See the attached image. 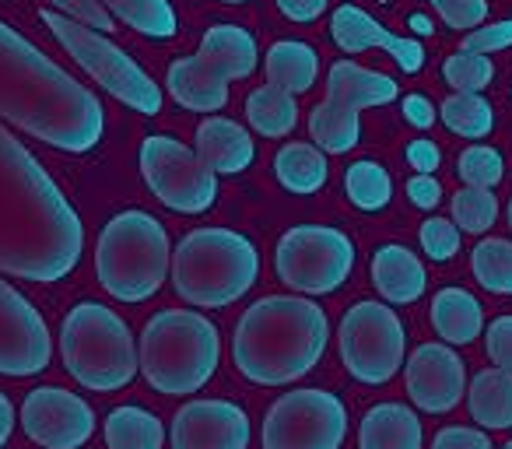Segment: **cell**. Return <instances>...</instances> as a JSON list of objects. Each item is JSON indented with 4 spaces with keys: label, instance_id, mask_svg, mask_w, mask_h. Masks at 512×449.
Here are the masks:
<instances>
[{
    "label": "cell",
    "instance_id": "52a82bcc",
    "mask_svg": "<svg viewBox=\"0 0 512 449\" xmlns=\"http://www.w3.org/2000/svg\"><path fill=\"white\" fill-rule=\"evenodd\" d=\"M64 365L85 390L113 393L137 376V344L123 316L102 302H81L60 327Z\"/></svg>",
    "mask_w": 512,
    "mask_h": 449
},
{
    "label": "cell",
    "instance_id": "7402d4cb",
    "mask_svg": "<svg viewBox=\"0 0 512 449\" xmlns=\"http://www.w3.org/2000/svg\"><path fill=\"white\" fill-rule=\"evenodd\" d=\"M358 449H421V421L404 404H376L358 428Z\"/></svg>",
    "mask_w": 512,
    "mask_h": 449
},
{
    "label": "cell",
    "instance_id": "e0dca14e",
    "mask_svg": "<svg viewBox=\"0 0 512 449\" xmlns=\"http://www.w3.org/2000/svg\"><path fill=\"white\" fill-rule=\"evenodd\" d=\"M407 397L428 414H446L467 393V365L449 344H421L407 358Z\"/></svg>",
    "mask_w": 512,
    "mask_h": 449
},
{
    "label": "cell",
    "instance_id": "83f0119b",
    "mask_svg": "<svg viewBox=\"0 0 512 449\" xmlns=\"http://www.w3.org/2000/svg\"><path fill=\"white\" fill-rule=\"evenodd\" d=\"M106 446L109 449H162L165 428L144 407H116L106 418Z\"/></svg>",
    "mask_w": 512,
    "mask_h": 449
},
{
    "label": "cell",
    "instance_id": "3957f363",
    "mask_svg": "<svg viewBox=\"0 0 512 449\" xmlns=\"http://www.w3.org/2000/svg\"><path fill=\"white\" fill-rule=\"evenodd\" d=\"M330 323L316 302L267 295L235 323L232 362L256 386H288L320 365Z\"/></svg>",
    "mask_w": 512,
    "mask_h": 449
},
{
    "label": "cell",
    "instance_id": "9c48e42d",
    "mask_svg": "<svg viewBox=\"0 0 512 449\" xmlns=\"http://www.w3.org/2000/svg\"><path fill=\"white\" fill-rule=\"evenodd\" d=\"M400 88L390 74L369 71L351 60L330 67L327 74V102L309 113V134L316 148L327 155H348L362 141V120L358 113L372 106H390L397 102Z\"/></svg>",
    "mask_w": 512,
    "mask_h": 449
},
{
    "label": "cell",
    "instance_id": "1f68e13d",
    "mask_svg": "<svg viewBox=\"0 0 512 449\" xmlns=\"http://www.w3.org/2000/svg\"><path fill=\"white\" fill-rule=\"evenodd\" d=\"M470 271L481 288L495 295H512V243L509 239H481L470 253Z\"/></svg>",
    "mask_w": 512,
    "mask_h": 449
},
{
    "label": "cell",
    "instance_id": "7a4b0ae2",
    "mask_svg": "<svg viewBox=\"0 0 512 449\" xmlns=\"http://www.w3.org/2000/svg\"><path fill=\"white\" fill-rule=\"evenodd\" d=\"M0 120H11L67 155L99 148L106 113L95 92L74 81L43 50L0 22Z\"/></svg>",
    "mask_w": 512,
    "mask_h": 449
},
{
    "label": "cell",
    "instance_id": "7c38bea8",
    "mask_svg": "<svg viewBox=\"0 0 512 449\" xmlns=\"http://www.w3.org/2000/svg\"><path fill=\"white\" fill-rule=\"evenodd\" d=\"M337 344H341V362L358 383L383 386L404 365L407 330L400 316L383 302H355L344 313Z\"/></svg>",
    "mask_w": 512,
    "mask_h": 449
},
{
    "label": "cell",
    "instance_id": "836d02e7",
    "mask_svg": "<svg viewBox=\"0 0 512 449\" xmlns=\"http://www.w3.org/2000/svg\"><path fill=\"white\" fill-rule=\"evenodd\" d=\"M442 78L453 92H484L495 78V64H491L488 53L460 50L442 64Z\"/></svg>",
    "mask_w": 512,
    "mask_h": 449
},
{
    "label": "cell",
    "instance_id": "d6986e66",
    "mask_svg": "<svg viewBox=\"0 0 512 449\" xmlns=\"http://www.w3.org/2000/svg\"><path fill=\"white\" fill-rule=\"evenodd\" d=\"M330 36L344 53L383 50L393 57V64L404 74H418L425 67V46L411 36H393L386 25H379L372 15H365L355 4H341L330 18Z\"/></svg>",
    "mask_w": 512,
    "mask_h": 449
},
{
    "label": "cell",
    "instance_id": "8992f818",
    "mask_svg": "<svg viewBox=\"0 0 512 449\" xmlns=\"http://www.w3.org/2000/svg\"><path fill=\"white\" fill-rule=\"evenodd\" d=\"M169 236L148 211H123L109 221L95 246L99 285L120 302H144L169 278Z\"/></svg>",
    "mask_w": 512,
    "mask_h": 449
},
{
    "label": "cell",
    "instance_id": "9a60e30c",
    "mask_svg": "<svg viewBox=\"0 0 512 449\" xmlns=\"http://www.w3.org/2000/svg\"><path fill=\"white\" fill-rule=\"evenodd\" d=\"M53 358V337L39 309L0 281V376H39Z\"/></svg>",
    "mask_w": 512,
    "mask_h": 449
},
{
    "label": "cell",
    "instance_id": "2e32d148",
    "mask_svg": "<svg viewBox=\"0 0 512 449\" xmlns=\"http://www.w3.org/2000/svg\"><path fill=\"white\" fill-rule=\"evenodd\" d=\"M22 428L43 449H81L95 432V411L78 393L39 386L22 404Z\"/></svg>",
    "mask_w": 512,
    "mask_h": 449
},
{
    "label": "cell",
    "instance_id": "4316f807",
    "mask_svg": "<svg viewBox=\"0 0 512 449\" xmlns=\"http://www.w3.org/2000/svg\"><path fill=\"white\" fill-rule=\"evenodd\" d=\"M246 120L256 134L264 137H288L299 123V102L292 92L278 85H264L249 92L246 99Z\"/></svg>",
    "mask_w": 512,
    "mask_h": 449
},
{
    "label": "cell",
    "instance_id": "ee69618b",
    "mask_svg": "<svg viewBox=\"0 0 512 449\" xmlns=\"http://www.w3.org/2000/svg\"><path fill=\"white\" fill-rule=\"evenodd\" d=\"M407 162H411V169H418V172H435V169H439V162H442V155H439V148H435L432 141L418 137V141L407 144Z\"/></svg>",
    "mask_w": 512,
    "mask_h": 449
},
{
    "label": "cell",
    "instance_id": "7dc6e473",
    "mask_svg": "<svg viewBox=\"0 0 512 449\" xmlns=\"http://www.w3.org/2000/svg\"><path fill=\"white\" fill-rule=\"evenodd\" d=\"M505 218H509V229H512V200H509V211H505Z\"/></svg>",
    "mask_w": 512,
    "mask_h": 449
},
{
    "label": "cell",
    "instance_id": "8fae6325",
    "mask_svg": "<svg viewBox=\"0 0 512 449\" xmlns=\"http://www.w3.org/2000/svg\"><path fill=\"white\" fill-rule=\"evenodd\" d=\"M278 278L302 295H330L355 271V243L330 225H295L278 239Z\"/></svg>",
    "mask_w": 512,
    "mask_h": 449
},
{
    "label": "cell",
    "instance_id": "8d00e7d4",
    "mask_svg": "<svg viewBox=\"0 0 512 449\" xmlns=\"http://www.w3.org/2000/svg\"><path fill=\"white\" fill-rule=\"evenodd\" d=\"M425 4L439 11V18L449 29L470 32L488 22V0H425Z\"/></svg>",
    "mask_w": 512,
    "mask_h": 449
},
{
    "label": "cell",
    "instance_id": "277c9868",
    "mask_svg": "<svg viewBox=\"0 0 512 449\" xmlns=\"http://www.w3.org/2000/svg\"><path fill=\"white\" fill-rule=\"evenodd\" d=\"M221 362V337L207 316L193 309H162L151 316L137 344V369L151 390L183 397L207 386Z\"/></svg>",
    "mask_w": 512,
    "mask_h": 449
},
{
    "label": "cell",
    "instance_id": "d6a6232c",
    "mask_svg": "<svg viewBox=\"0 0 512 449\" xmlns=\"http://www.w3.org/2000/svg\"><path fill=\"white\" fill-rule=\"evenodd\" d=\"M495 221H498L495 193L484 190V186H463V190H456V197H453V225L456 229L481 236V232H488Z\"/></svg>",
    "mask_w": 512,
    "mask_h": 449
},
{
    "label": "cell",
    "instance_id": "681fc988",
    "mask_svg": "<svg viewBox=\"0 0 512 449\" xmlns=\"http://www.w3.org/2000/svg\"><path fill=\"white\" fill-rule=\"evenodd\" d=\"M505 449H512V442H505Z\"/></svg>",
    "mask_w": 512,
    "mask_h": 449
},
{
    "label": "cell",
    "instance_id": "bcb514c9",
    "mask_svg": "<svg viewBox=\"0 0 512 449\" xmlns=\"http://www.w3.org/2000/svg\"><path fill=\"white\" fill-rule=\"evenodd\" d=\"M11 432H15V407H11V400L0 393V446L11 439Z\"/></svg>",
    "mask_w": 512,
    "mask_h": 449
},
{
    "label": "cell",
    "instance_id": "74e56055",
    "mask_svg": "<svg viewBox=\"0 0 512 449\" xmlns=\"http://www.w3.org/2000/svg\"><path fill=\"white\" fill-rule=\"evenodd\" d=\"M50 4L60 15L74 18V22L88 25V29H95V32H113V25H116V18L102 8L99 0H50Z\"/></svg>",
    "mask_w": 512,
    "mask_h": 449
},
{
    "label": "cell",
    "instance_id": "5b68a950",
    "mask_svg": "<svg viewBox=\"0 0 512 449\" xmlns=\"http://www.w3.org/2000/svg\"><path fill=\"white\" fill-rule=\"evenodd\" d=\"M169 274L183 302L200 309H221L232 306L256 285L260 257L242 232L193 229L172 250Z\"/></svg>",
    "mask_w": 512,
    "mask_h": 449
},
{
    "label": "cell",
    "instance_id": "e575fe53",
    "mask_svg": "<svg viewBox=\"0 0 512 449\" xmlns=\"http://www.w3.org/2000/svg\"><path fill=\"white\" fill-rule=\"evenodd\" d=\"M456 176L467 186H484V190H491V186L502 183L505 162L488 144H470V148H463L460 158H456Z\"/></svg>",
    "mask_w": 512,
    "mask_h": 449
},
{
    "label": "cell",
    "instance_id": "44dd1931",
    "mask_svg": "<svg viewBox=\"0 0 512 449\" xmlns=\"http://www.w3.org/2000/svg\"><path fill=\"white\" fill-rule=\"evenodd\" d=\"M372 285H376V292L383 295L386 302L407 306V302H418L421 295H425L428 274H425V264H421L407 246L386 243V246H379L376 257H372Z\"/></svg>",
    "mask_w": 512,
    "mask_h": 449
},
{
    "label": "cell",
    "instance_id": "d590c367",
    "mask_svg": "<svg viewBox=\"0 0 512 449\" xmlns=\"http://www.w3.org/2000/svg\"><path fill=\"white\" fill-rule=\"evenodd\" d=\"M421 250L435 264H446V260H453L460 253V229L449 218H428L421 225Z\"/></svg>",
    "mask_w": 512,
    "mask_h": 449
},
{
    "label": "cell",
    "instance_id": "ffe728a7",
    "mask_svg": "<svg viewBox=\"0 0 512 449\" xmlns=\"http://www.w3.org/2000/svg\"><path fill=\"white\" fill-rule=\"evenodd\" d=\"M197 158L218 176H235L246 172L256 158V144L246 127L225 116H211L197 127Z\"/></svg>",
    "mask_w": 512,
    "mask_h": 449
},
{
    "label": "cell",
    "instance_id": "cb8c5ba5",
    "mask_svg": "<svg viewBox=\"0 0 512 449\" xmlns=\"http://www.w3.org/2000/svg\"><path fill=\"white\" fill-rule=\"evenodd\" d=\"M267 85H278L292 95H302L316 85L320 78V57L309 43L299 39H281L267 50Z\"/></svg>",
    "mask_w": 512,
    "mask_h": 449
},
{
    "label": "cell",
    "instance_id": "603a6c76",
    "mask_svg": "<svg viewBox=\"0 0 512 449\" xmlns=\"http://www.w3.org/2000/svg\"><path fill=\"white\" fill-rule=\"evenodd\" d=\"M432 327L446 344L477 341L484 330L481 302H477L467 288H442L432 299Z\"/></svg>",
    "mask_w": 512,
    "mask_h": 449
},
{
    "label": "cell",
    "instance_id": "484cf974",
    "mask_svg": "<svg viewBox=\"0 0 512 449\" xmlns=\"http://www.w3.org/2000/svg\"><path fill=\"white\" fill-rule=\"evenodd\" d=\"M274 176L278 183L285 186L288 193H299V197H309V193L323 190L330 176V165H327V151H320L316 144L306 141H292L278 151L274 158Z\"/></svg>",
    "mask_w": 512,
    "mask_h": 449
},
{
    "label": "cell",
    "instance_id": "f1b7e54d",
    "mask_svg": "<svg viewBox=\"0 0 512 449\" xmlns=\"http://www.w3.org/2000/svg\"><path fill=\"white\" fill-rule=\"evenodd\" d=\"M99 4L113 18H120L127 29L148 39H172L179 29V18L169 0H99Z\"/></svg>",
    "mask_w": 512,
    "mask_h": 449
},
{
    "label": "cell",
    "instance_id": "ba28073f",
    "mask_svg": "<svg viewBox=\"0 0 512 449\" xmlns=\"http://www.w3.org/2000/svg\"><path fill=\"white\" fill-rule=\"evenodd\" d=\"M256 39L239 25H211L193 57L172 60L169 95L190 113H218L228 102V81H242L256 71Z\"/></svg>",
    "mask_w": 512,
    "mask_h": 449
},
{
    "label": "cell",
    "instance_id": "f6af8a7d",
    "mask_svg": "<svg viewBox=\"0 0 512 449\" xmlns=\"http://www.w3.org/2000/svg\"><path fill=\"white\" fill-rule=\"evenodd\" d=\"M404 120L411 123V127H418V130H428L435 123L432 102H428L425 95H407V99H404Z\"/></svg>",
    "mask_w": 512,
    "mask_h": 449
},
{
    "label": "cell",
    "instance_id": "f546056e",
    "mask_svg": "<svg viewBox=\"0 0 512 449\" xmlns=\"http://www.w3.org/2000/svg\"><path fill=\"white\" fill-rule=\"evenodd\" d=\"M439 116L456 137H467V141H481L495 127V109L481 92H453L442 102Z\"/></svg>",
    "mask_w": 512,
    "mask_h": 449
},
{
    "label": "cell",
    "instance_id": "b9f144b4",
    "mask_svg": "<svg viewBox=\"0 0 512 449\" xmlns=\"http://www.w3.org/2000/svg\"><path fill=\"white\" fill-rule=\"evenodd\" d=\"M407 197H411V204L421 207V211H432V207L442 200L439 179H435L432 172H418V176L407 183Z\"/></svg>",
    "mask_w": 512,
    "mask_h": 449
},
{
    "label": "cell",
    "instance_id": "f35d334b",
    "mask_svg": "<svg viewBox=\"0 0 512 449\" xmlns=\"http://www.w3.org/2000/svg\"><path fill=\"white\" fill-rule=\"evenodd\" d=\"M512 46V22H495V25H477L470 29V36H463L460 50L467 53H495V50H509Z\"/></svg>",
    "mask_w": 512,
    "mask_h": 449
},
{
    "label": "cell",
    "instance_id": "ab89813d",
    "mask_svg": "<svg viewBox=\"0 0 512 449\" xmlns=\"http://www.w3.org/2000/svg\"><path fill=\"white\" fill-rule=\"evenodd\" d=\"M484 348H488L491 365L512 372V316H498L495 323H488L484 334Z\"/></svg>",
    "mask_w": 512,
    "mask_h": 449
},
{
    "label": "cell",
    "instance_id": "ac0fdd59",
    "mask_svg": "<svg viewBox=\"0 0 512 449\" xmlns=\"http://www.w3.org/2000/svg\"><path fill=\"white\" fill-rule=\"evenodd\" d=\"M249 418L232 400H190L172 418V449H246Z\"/></svg>",
    "mask_w": 512,
    "mask_h": 449
},
{
    "label": "cell",
    "instance_id": "60d3db41",
    "mask_svg": "<svg viewBox=\"0 0 512 449\" xmlns=\"http://www.w3.org/2000/svg\"><path fill=\"white\" fill-rule=\"evenodd\" d=\"M432 449H491V442H488V435L477 432V428L449 425L432 439Z\"/></svg>",
    "mask_w": 512,
    "mask_h": 449
},
{
    "label": "cell",
    "instance_id": "4fadbf2b",
    "mask_svg": "<svg viewBox=\"0 0 512 449\" xmlns=\"http://www.w3.org/2000/svg\"><path fill=\"white\" fill-rule=\"evenodd\" d=\"M348 407L327 390H292L274 400L264 418V449H341Z\"/></svg>",
    "mask_w": 512,
    "mask_h": 449
},
{
    "label": "cell",
    "instance_id": "d4e9b609",
    "mask_svg": "<svg viewBox=\"0 0 512 449\" xmlns=\"http://www.w3.org/2000/svg\"><path fill=\"white\" fill-rule=\"evenodd\" d=\"M470 418L481 428H512V372L509 369H484L474 376L467 390Z\"/></svg>",
    "mask_w": 512,
    "mask_h": 449
},
{
    "label": "cell",
    "instance_id": "6da1fadb",
    "mask_svg": "<svg viewBox=\"0 0 512 449\" xmlns=\"http://www.w3.org/2000/svg\"><path fill=\"white\" fill-rule=\"evenodd\" d=\"M85 253V225L39 158L0 123V274L64 281Z\"/></svg>",
    "mask_w": 512,
    "mask_h": 449
},
{
    "label": "cell",
    "instance_id": "5bb4252c",
    "mask_svg": "<svg viewBox=\"0 0 512 449\" xmlns=\"http://www.w3.org/2000/svg\"><path fill=\"white\" fill-rule=\"evenodd\" d=\"M141 176L169 211L204 214L218 200V172H211L176 137L155 134L141 144Z\"/></svg>",
    "mask_w": 512,
    "mask_h": 449
},
{
    "label": "cell",
    "instance_id": "c3c4849f",
    "mask_svg": "<svg viewBox=\"0 0 512 449\" xmlns=\"http://www.w3.org/2000/svg\"><path fill=\"white\" fill-rule=\"evenodd\" d=\"M221 4H246V0H221Z\"/></svg>",
    "mask_w": 512,
    "mask_h": 449
},
{
    "label": "cell",
    "instance_id": "7bdbcfd3",
    "mask_svg": "<svg viewBox=\"0 0 512 449\" xmlns=\"http://www.w3.org/2000/svg\"><path fill=\"white\" fill-rule=\"evenodd\" d=\"M330 0H278V8L285 18H292V22H316V18L327 11Z\"/></svg>",
    "mask_w": 512,
    "mask_h": 449
},
{
    "label": "cell",
    "instance_id": "30bf717a",
    "mask_svg": "<svg viewBox=\"0 0 512 449\" xmlns=\"http://www.w3.org/2000/svg\"><path fill=\"white\" fill-rule=\"evenodd\" d=\"M43 22L57 36V43L81 64V71L92 74L113 99L130 106L134 113L155 116L162 113V88L144 74L116 43H109L106 32H95L60 11H43Z\"/></svg>",
    "mask_w": 512,
    "mask_h": 449
},
{
    "label": "cell",
    "instance_id": "4dcf8cb0",
    "mask_svg": "<svg viewBox=\"0 0 512 449\" xmlns=\"http://www.w3.org/2000/svg\"><path fill=\"white\" fill-rule=\"evenodd\" d=\"M344 190H348V200L358 211H383L393 197V179L379 162L362 158L344 172Z\"/></svg>",
    "mask_w": 512,
    "mask_h": 449
}]
</instances>
